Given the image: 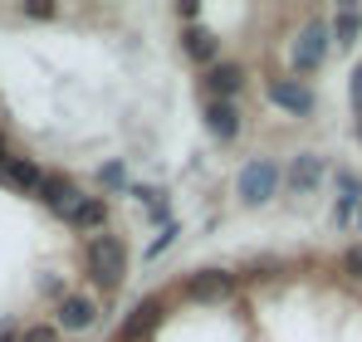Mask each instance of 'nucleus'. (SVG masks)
<instances>
[{
  "instance_id": "423d86ee",
  "label": "nucleus",
  "mask_w": 362,
  "mask_h": 342,
  "mask_svg": "<svg viewBox=\"0 0 362 342\" xmlns=\"http://www.w3.org/2000/svg\"><path fill=\"white\" fill-rule=\"evenodd\" d=\"M230 293H235V274H226V269H201L186 279V298H196V303H226Z\"/></svg>"
},
{
  "instance_id": "9d476101",
  "label": "nucleus",
  "mask_w": 362,
  "mask_h": 342,
  "mask_svg": "<svg viewBox=\"0 0 362 342\" xmlns=\"http://www.w3.org/2000/svg\"><path fill=\"white\" fill-rule=\"evenodd\" d=\"M206 127H211V137H221V142L240 137V108H235V103L211 98V103H206Z\"/></svg>"
},
{
  "instance_id": "1a4fd4ad",
  "label": "nucleus",
  "mask_w": 362,
  "mask_h": 342,
  "mask_svg": "<svg viewBox=\"0 0 362 342\" xmlns=\"http://www.w3.org/2000/svg\"><path fill=\"white\" fill-rule=\"evenodd\" d=\"M206 88H211V98L230 103V98H235V93L245 88V69H240V64H211V73H206Z\"/></svg>"
},
{
  "instance_id": "f257e3e1",
  "label": "nucleus",
  "mask_w": 362,
  "mask_h": 342,
  "mask_svg": "<svg viewBox=\"0 0 362 342\" xmlns=\"http://www.w3.org/2000/svg\"><path fill=\"white\" fill-rule=\"evenodd\" d=\"M83 259H88V274H93L98 288H118L122 274H127V244H122L118 235H108V230H98V235L88 240Z\"/></svg>"
},
{
  "instance_id": "f3484780",
  "label": "nucleus",
  "mask_w": 362,
  "mask_h": 342,
  "mask_svg": "<svg viewBox=\"0 0 362 342\" xmlns=\"http://www.w3.org/2000/svg\"><path fill=\"white\" fill-rule=\"evenodd\" d=\"M20 342H59V328H45V323H35V328H25Z\"/></svg>"
},
{
  "instance_id": "412c9836",
  "label": "nucleus",
  "mask_w": 362,
  "mask_h": 342,
  "mask_svg": "<svg viewBox=\"0 0 362 342\" xmlns=\"http://www.w3.org/2000/svg\"><path fill=\"white\" fill-rule=\"evenodd\" d=\"M353 108H362V64H358V73H353Z\"/></svg>"
},
{
  "instance_id": "6e6552de",
  "label": "nucleus",
  "mask_w": 362,
  "mask_h": 342,
  "mask_svg": "<svg viewBox=\"0 0 362 342\" xmlns=\"http://www.w3.org/2000/svg\"><path fill=\"white\" fill-rule=\"evenodd\" d=\"M93 318H98L93 298H83V293H64L59 298V328L64 333H83V328H93Z\"/></svg>"
},
{
  "instance_id": "6ab92c4d",
  "label": "nucleus",
  "mask_w": 362,
  "mask_h": 342,
  "mask_svg": "<svg viewBox=\"0 0 362 342\" xmlns=\"http://www.w3.org/2000/svg\"><path fill=\"white\" fill-rule=\"evenodd\" d=\"M98 181H103V186H127V171H122L118 162H108V167L98 171Z\"/></svg>"
},
{
  "instance_id": "7ed1b4c3",
  "label": "nucleus",
  "mask_w": 362,
  "mask_h": 342,
  "mask_svg": "<svg viewBox=\"0 0 362 342\" xmlns=\"http://www.w3.org/2000/svg\"><path fill=\"white\" fill-rule=\"evenodd\" d=\"M328 25L323 20H308L299 30V40H294V49H289V59H294V69L299 73H313V69H323V59H328Z\"/></svg>"
},
{
  "instance_id": "5701e85b",
  "label": "nucleus",
  "mask_w": 362,
  "mask_h": 342,
  "mask_svg": "<svg viewBox=\"0 0 362 342\" xmlns=\"http://www.w3.org/2000/svg\"><path fill=\"white\" fill-rule=\"evenodd\" d=\"M358 132H362V127H358Z\"/></svg>"
},
{
  "instance_id": "f03ea898",
  "label": "nucleus",
  "mask_w": 362,
  "mask_h": 342,
  "mask_svg": "<svg viewBox=\"0 0 362 342\" xmlns=\"http://www.w3.org/2000/svg\"><path fill=\"white\" fill-rule=\"evenodd\" d=\"M279 181H284V171L279 162H269V157H255V162H245L240 176H235V196H240V206H269L274 196H279Z\"/></svg>"
},
{
  "instance_id": "a211bd4d",
  "label": "nucleus",
  "mask_w": 362,
  "mask_h": 342,
  "mask_svg": "<svg viewBox=\"0 0 362 342\" xmlns=\"http://www.w3.org/2000/svg\"><path fill=\"white\" fill-rule=\"evenodd\" d=\"M343 274H348V279H362V244H353V249L343 254Z\"/></svg>"
},
{
  "instance_id": "39448f33",
  "label": "nucleus",
  "mask_w": 362,
  "mask_h": 342,
  "mask_svg": "<svg viewBox=\"0 0 362 342\" xmlns=\"http://www.w3.org/2000/svg\"><path fill=\"white\" fill-rule=\"evenodd\" d=\"M35 196H40V201H45L59 220H74V211H78V201H83V191H78L69 176H45Z\"/></svg>"
},
{
  "instance_id": "dca6fc26",
  "label": "nucleus",
  "mask_w": 362,
  "mask_h": 342,
  "mask_svg": "<svg viewBox=\"0 0 362 342\" xmlns=\"http://www.w3.org/2000/svg\"><path fill=\"white\" fill-rule=\"evenodd\" d=\"M177 235H181V230L172 225V220H167V225H162V235H157V240H152V249H147V259H162V254H167V249H172V244H177Z\"/></svg>"
},
{
  "instance_id": "20e7f679",
  "label": "nucleus",
  "mask_w": 362,
  "mask_h": 342,
  "mask_svg": "<svg viewBox=\"0 0 362 342\" xmlns=\"http://www.w3.org/2000/svg\"><path fill=\"white\" fill-rule=\"evenodd\" d=\"M162 318H167V303H162V298H142V303H137V308L118 323V333H113V338H118V342H142L157 323H162Z\"/></svg>"
},
{
  "instance_id": "aec40b11",
  "label": "nucleus",
  "mask_w": 362,
  "mask_h": 342,
  "mask_svg": "<svg viewBox=\"0 0 362 342\" xmlns=\"http://www.w3.org/2000/svg\"><path fill=\"white\" fill-rule=\"evenodd\" d=\"M25 15H30V20H49V15H54V5H49V0H30V5H25Z\"/></svg>"
},
{
  "instance_id": "9b49d317",
  "label": "nucleus",
  "mask_w": 362,
  "mask_h": 342,
  "mask_svg": "<svg viewBox=\"0 0 362 342\" xmlns=\"http://www.w3.org/2000/svg\"><path fill=\"white\" fill-rule=\"evenodd\" d=\"M284 181H289V191H294V196H308V191H318V181H323V162H318L313 152H299Z\"/></svg>"
},
{
  "instance_id": "4be33fe9",
  "label": "nucleus",
  "mask_w": 362,
  "mask_h": 342,
  "mask_svg": "<svg viewBox=\"0 0 362 342\" xmlns=\"http://www.w3.org/2000/svg\"><path fill=\"white\" fill-rule=\"evenodd\" d=\"M0 342H20V338H15V333H10V328H0Z\"/></svg>"
},
{
  "instance_id": "f8f14e48",
  "label": "nucleus",
  "mask_w": 362,
  "mask_h": 342,
  "mask_svg": "<svg viewBox=\"0 0 362 342\" xmlns=\"http://www.w3.org/2000/svg\"><path fill=\"white\" fill-rule=\"evenodd\" d=\"M0 181H10L15 191H40V181H45V171L35 167L30 157H15V152H10V162H5V176H0Z\"/></svg>"
},
{
  "instance_id": "4468645a",
  "label": "nucleus",
  "mask_w": 362,
  "mask_h": 342,
  "mask_svg": "<svg viewBox=\"0 0 362 342\" xmlns=\"http://www.w3.org/2000/svg\"><path fill=\"white\" fill-rule=\"evenodd\" d=\"M181 45H186V54L201 59V64H216V49H221V40H216V35H211L206 25H186Z\"/></svg>"
},
{
  "instance_id": "0eeeda50",
  "label": "nucleus",
  "mask_w": 362,
  "mask_h": 342,
  "mask_svg": "<svg viewBox=\"0 0 362 342\" xmlns=\"http://www.w3.org/2000/svg\"><path fill=\"white\" fill-rule=\"evenodd\" d=\"M264 93H269L274 108H284V113H294V117L313 113V93H308V83H299V78H269Z\"/></svg>"
},
{
  "instance_id": "2eb2a0df",
  "label": "nucleus",
  "mask_w": 362,
  "mask_h": 342,
  "mask_svg": "<svg viewBox=\"0 0 362 342\" xmlns=\"http://www.w3.org/2000/svg\"><path fill=\"white\" fill-rule=\"evenodd\" d=\"M69 225H74V230H93V235H98V230L108 225V206H103V201H98V196H83V201H78V211H74V220H69Z\"/></svg>"
},
{
  "instance_id": "ddd939ff",
  "label": "nucleus",
  "mask_w": 362,
  "mask_h": 342,
  "mask_svg": "<svg viewBox=\"0 0 362 342\" xmlns=\"http://www.w3.org/2000/svg\"><path fill=\"white\" fill-rule=\"evenodd\" d=\"M358 35H362V10H358V5H343V10H338V20L328 25V40L348 49V45H358Z\"/></svg>"
}]
</instances>
